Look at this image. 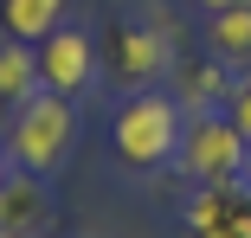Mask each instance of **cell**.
I'll use <instances>...</instances> for the list:
<instances>
[{
	"mask_svg": "<svg viewBox=\"0 0 251 238\" xmlns=\"http://www.w3.org/2000/svg\"><path fill=\"white\" fill-rule=\"evenodd\" d=\"M180 129H187V110L174 103V90H135L110 122V148L123 167L155 174L180 155Z\"/></svg>",
	"mask_w": 251,
	"mask_h": 238,
	"instance_id": "cell-1",
	"label": "cell"
},
{
	"mask_svg": "<svg viewBox=\"0 0 251 238\" xmlns=\"http://www.w3.org/2000/svg\"><path fill=\"white\" fill-rule=\"evenodd\" d=\"M7 155L13 167L26 174H58L65 155L77 148V97H58V90H39V97H26L7 122Z\"/></svg>",
	"mask_w": 251,
	"mask_h": 238,
	"instance_id": "cell-2",
	"label": "cell"
},
{
	"mask_svg": "<svg viewBox=\"0 0 251 238\" xmlns=\"http://www.w3.org/2000/svg\"><path fill=\"white\" fill-rule=\"evenodd\" d=\"M245 148H251V142L232 129L226 110H200V116H187V129H180V161H174V167H180L193 187L245 180Z\"/></svg>",
	"mask_w": 251,
	"mask_h": 238,
	"instance_id": "cell-3",
	"label": "cell"
},
{
	"mask_svg": "<svg viewBox=\"0 0 251 238\" xmlns=\"http://www.w3.org/2000/svg\"><path fill=\"white\" fill-rule=\"evenodd\" d=\"M110 65H116V77L123 84H135V90H155L168 71H174V32L168 26H116L110 32Z\"/></svg>",
	"mask_w": 251,
	"mask_h": 238,
	"instance_id": "cell-4",
	"label": "cell"
},
{
	"mask_svg": "<svg viewBox=\"0 0 251 238\" xmlns=\"http://www.w3.org/2000/svg\"><path fill=\"white\" fill-rule=\"evenodd\" d=\"M180 219H187L193 238H251V180L193 187V200H187Z\"/></svg>",
	"mask_w": 251,
	"mask_h": 238,
	"instance_id": "cell-5",
	"label": "cell"
},
{
	"mask_svg": "<svg viewBox=\"0 0 251 238\" xmlns=\"http://www.w3.org/2000/svg\"><path fill=\"white\" fill-rule=\"evenodd\" d=\"M32 52H39V84H45V90H58V97L90 90V77H97V45H90V32L58 26V32H45Z\"/></svg>",
	"mask_w": 251,
	"mask_h": 238,
	"instance_id": "cell-6",
	"label": "cell"
},
{
	"mask_svg": "<svg viewBox=\"0 0 251 238\" xmlns=\"http://www.w3.org/2000/svg\"><path fill=\"white\" fill-rule=\"evenodd\" d=\"M52 225V193H45V174L13 167L0 180V238H39Z\"/></svg>",
	"mask_w": 251,
	"mask_h": 238,
	"instance_id": "cell-7",
	"label": "cell"
},
{
	"mask_svg": "<svg viewBox=\"0 0 251 238\" xmlns=\"http://www.w3.org/2000/svg\"><path fill=\"white\" fill-rule=\"evenodd\" d=\"M232 77H238V71H232L226 58H174V71H168L174 103H180L187 116H200V110H226Z\"/></svg>",
	"mask_w": 251,
	"mask_h": 238,
	"instance_id": "cell-8",
	"label": "cell"
},
{
	"mask_svg": "<svg viewBox=\"0 0 251 238\" xmlns=\"http://www.w3.org/2000/svg\"><path fill=\"white\" fill-rule=\"evenodd\" d=\"M39 52H32V45L26 39H7V32H0V103H7V110H20L26 97H39Z\"/></svg>",
	"mask_w": 251,
	"mask_h": 238,
	"instance_id": "cell-9",
	"label": "cell"
},
{
	"mask_svg": "<svg viewBox=\"0 0 251 238\" xmlns=\"http://www.w3.org/2000/svg\"><path fill=\"white\" fill-rule=\"evenodd\" d=\"M206 52L226 58L232 71H251V7H219V13H206Z\"/></svg>",
	"mask_w": 251,
	"mask_h": 238,
	"instance_id": "cell-10",
	"label": "cell"
},
{
	"mask_svg": "<svg viewBox=\"0 0 251 238\" xmlns=\"http://www.w3.org/2000/svg\"><path fill=\"white\" fill-rule=\"evenodd\" d=\"M65 26V0H0V32L7 39H26L39 45L45 32Z\"/></svg>",
	"mask_w": 251,
	"mask_h": 238,
	"instance_id": "cell-11",
	"label": "cell"
},
{
	"mask_svg": "<svg viewBox=\"0 0 251 238\" xmlns=\"http://www.w3.org/2000/svg\"><path fill=\"white\" fill-rule=\"evenodd\" d=\"M226 116H232V129L251 142V71H238L232 77V97H226Z\"/></svg>",
	"mask_w": 251,
	"mask_h": 238,
	"instance_id": "cell-12",
	"label": "cell"
},
{
	"mask_svg": "<svg viewBox=\"0 0 251 238\" xmlns=\"http://www.w3.org/2000/svg\"><path fill=\"white\" fill-rule=\"evenodd\" d=\"M206 13H219V7H251V0H200Z\"/></svg>",
	"mask_w": 251,
	"mask_h": 238,
	"instance_id": "cell-13",
	"label": "cell"
},
{
	"mask_svg": "<svg viewBox=\"0 0 251 238\" xmlns=\"http://www.w3.org/2000/svg\"><path fill=\"white\" fill-rule=\"evenodd\" d=\"M13 174V155H7V142H0V180H7Z\"/></svg>",
	"mask_w": 251,
	"mask_h": 238,
	"instance_id": "cell-14",
	"label": "cell"
},
{
	"mask_svg": "<svg viewBox=\"0 0 251 238\" xmlns=\"http://www.w3.org/2000/svg\"><path fill=\"white\" fill-rule=\"evenodd\" d=\"M7 122H13V110H7V103H0V135H7Z\"/></svg>",
	"mask_w": 251,
	"mask_h": 238,
	"instance_id": "cell-15",
	"label": "cell"
},
{
	"mask_svg": "<svg viewBox=\"0 0 251 238\" xmlns=\"http://www.w3.org/2000/svg\"><path fill=\"white\" fill-rule=\"evenodd\" d=\"M245 180H251V148H245Z\"/></svg>",
	"mask_w": 251,
	"mask_h": 238,
	"instance_id": "cell-16",
	"label": "cell"
}]
</instances>
